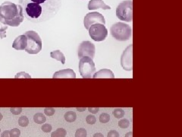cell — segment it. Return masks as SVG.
Segmentation results:
<instances>
[{"instance_id": "cell-1", "label": "cell", "mask_w": 182, "mask_h": 137, "mask_svg": "<svg viewBox=\"0 0 182 137\" xmlns=\"http://www.w3.org/2000/svg\"><path fill=\"white\" fill-rule=\"evenodd\" d=\"M24 16L32 23L45 22L52 18L62 6V0H18Z\"/></svg>"}, {"instance_id": "cell-2", "label": "cell", "mask_w": 182, "mask_h": 137, "mask_svg": "<svg viewBox=\"0 0 182 137\" xmlns=\"http://www.w3.org/2000/svg\"><path fill=\"white\" fill-rule=\"evenodd\" d=\"M23 9L20 5L4 2L0 6V21L8 26L18 27L24 21Z\"/></svg>"}, {"instance_id": "cell-3", "label": "cell", "mask_w": 182, "mask_h": 137, "mask_svg": "<svg viewBox=\"0 0 182 137\" xmlns=\"http://www.w3.org/2000/svg\"><path fill=\"white\" fill-rule=\"evenodd\" d=\"M110 33L117 41H126L131 38L132 29L125 23L117 22L111 27Z\"/></svg>"}, {"instance_id": "cell-4", "label": "cell", "mask_w": 182, "mask_h": 137, "mask_svg": "<svg viewBox=\"0 0 182 137\" xmlns=\"http://www.w3.org/2000/svg\"><path fill=\"white\" fill-rule=\"evenodd\" d=\"M24 35L27 38V44L24 51L30 54L39 53L43 47V42L39 35L34 31H27Z\"/></svg>"}, {"instance_id": "cell-5", "label": "cell", "mask_w": 182, "mask_h": 137, "mask_svg": "<svg viewBox=\"0 0 182 137\" xmlns=\"http://www.w3.org/2000/svg\"><path fill=\"white\" fill-rule=\"evenodd\" d=\"M116 16L119 20L131 22L133 20V2L131 0L122 2L116 9Z\"/></svg>"}, {"instance_id": "cell-6", "label": "cell", "mask_w": 182, "mask_h": 137, "mask_svg": "<svg viewBox=\"0 0 182 137\" xmlns=\"http://www.w3.org/2000/svg\"><path fill=\"white\" fill-rule=\"evenodd\" d=\"M79 71L84 78H90L96 73L95 63L88 56H83L79 62Z\"/></svg>"}, {"instance_id": "cell-7", "label": "cell", "mask_w": 182, "mask_h": 137, "mask_svg": "<svg viewBox=\"0 0 182 137\" xmlns=\"http://www.w3.org/2000/svg\"><path fill=\"white\" fill-rule=\"evenodd\" d=\"M88 31L90 38L97 42L105 41L108 36V30L102 24H93L89 28Z\"/></svg>"}, {"instance_id": "cell-8", "label": "cell", "mask_w": 182, "mask_h": 137, "mask_svg": "<svg viewBox=\"0 0 182 137\" xmlns=\"http://www.w3.org/2000/svg\"><path fill=\"white\" fill-rule=\"evenodd\" d=\"M94 24H102L104 25L105 24V18L101 13L93 11L87 13L85 15L84 19V25L86 29L88 30L89 28Z\"/></svg>"}, {"instance_id": "cell-9", "label": "cell", "mask_w": 182, "mask_h": 137, "mask_svg": "<svg viewBox=\"0 0 182 137\" xmlns=\"http://www.w3.org/2000/svg\"><path fill=\"white\" fill-rule=\"evenodd\" d=\"M121 65L126 71L133 69V45L130 44L125 50L121 57Z\"/></svg>"}, {"instance_id": "cell-10", "label": "cell", "mask_w": 182, "mask_h": 137, "mask_svg": "<svg viewBox=\"0 0 182 137\" xmlns=\"http://www.w3.org/2000/svg\"><path fill=\"white\" fill-rule=\"evenodd\" d=\"M96 47L95 45L90 41H83L78 48V57L81 58L83 56H88L93 59L95 56Z\"/></svg>"}, {"instance_id": "cell-11", "label": "cell", "mask_w": 182, "mask_h": 137, "mask_svg": "<svg viewBox=\"0 0 182 137\" xmlns=\"http://www.w3.org/2000/svg\"><path fill=\"white\" fill-rule=\"evenodd\" d=\"M27 44V38L24 34L17 37L12 43V47L16 51H24Z\"/></svg>"}, {"instance_id": "cell-12", "label": "cell", "mask_w": 182, "mask_h": 137, "mask_svg": "<svg viewBox=\"0 0 182 137\" xmlns=\"http://www.w3.org/2000/svg\"><path fill=\"white\" fill-rule=\"evenodd\" d=\"M89 10H97L102 9L103 10H110L112 8L109 6H107L103 0H90L87 6Z\"/></svg>"}, {"instance_id": "cell-13", "label": "cell", "mask_w": 182, "mask_h": 137, "mask_svg": "<svg viewBox=\"0 0 182 137\" xmlns=\"http://www.w3.org/2000/svg\"><path fill=\"white\" fill-rule=\"evenodd\" d=\"M53 78H76V74L73 69L72 68H65V69L60 70V71H58L56 73H54Z\"/></svg>"}, {"instance_id": "cell-14", "label": "cell", "mask_w": 182, "mask_h": 137, "mask_svg": "<svg viewBox=\"0 0 182 137\" xmlns=\"http://www.w3.org/2000/svg\"><path fill=\"white\" fill-rule=\"evenodd\" d=\"M93 78H114L115 76L114 73L109 68H102L98 71L97 73H94L93 76Z\"/></svg>"}, {"instance_id": "cell-15", "label": "cell", "mask_w": 182, "mask_h": 137, "mask_svg": "<svg viewBox=\"0 0 182 137\" xmlns=\"http://www.w3.org/2000/svg\"><path fill=\"white\" fill-rule=\"evenodd\" d=\"M50 56L52 59L58 60V61H60L63 65L65 63V56H64L63 53H62V52L59 51V50L51 52Z\"/></svg>"}, {"instance_id": "cell-16", "label": "cell", "mask_w": 182, "mask_h": 137, "mask_svg": "<svg viewBox=\"0 0 182 137\" xmlns=\"http://www.w3.org/2000/svg\"><path fill=\"white\" fill-rule=\"evenodd\" d=\"M64 120L68 123H72V122L75 121L77 119V115L76 113L74 111H68L64 113Z\"/></svg>"}, {"instance_id": "cell-17", "label": "cell", "mask_w": 182, "mask_h": 137, "mask_svg": "<svg viewBox=\"0 0 182 137\" xmlns=\"http://www.w3.org/2000/svg\"><path fill=\"white\" fill-rule=\"evenodd\" d=\"M34 120L36 123H37V124H42V123H44L46 122V117L43 113H37L34 115Z\"/></svg>"}, {"instance_id": "cell-18", "label": "cell", "mask_w": 182, "mask_h": 137, "mask_svg": "<svg viewBox=\"0 0 182 137\" xmlns=\"http://www.w3.org/2000/svg\"><path fill=\"white\" fill-rule=\"evenodd\" d=\"M67 135V131L63 128H59L56 131L52 132L51 137H65Z\"/></svg>"}, {"instance_id": "cell-19", "label": "cell", "mask_w": 182, "mask_h": 137, "mask_svg": "<svg viewBox=\"0 0 182 137\" xmlns=\"http://www.w3.org/2000/svg\"><path fill=\"white\" fill-rule=\"evenodd\" d=\"M18 124L21 127H26L27 126V125L29 124V120L27 117L25 116H21V117L18 120Z\"/></svg>"}, {"instance_id": "cell-20", "label": "cell", "mask_w": 182, "mask_h": 137, "mask_svg": "<svg viewBox=\"0 0 182 137\" xmlns=\"http://www.w3.org/2000/svg\"><path fill=\"white\" fill-rule=\"evenodd\" d=\"M113 115L118 119L124 117L125 116V111L122 109V108H115L113 111Z\"/></svg>"}, {"instance_id": "cell-21", "label": "cell", "mask_w": 182, "mask_h": 137, "mask_svg": "<svg viewBox=\"0 0 182 137\" xmlns=\"http://www.w3.org/2000/svg\"><path fill=\"white\" fill-rule=\"evenodd\" d=\"M118 126H119V127H121L122 129H126V128L128 127L129 126H130V122H129V120L127 119L124 118V119H122V120H119Z\"/></svg>"}, {"instance_id": "cell-22", "label": "cell", "mask_w": 182, "mask_h": 137, "mask_svg": "<svg viewBox=\"0 0 182 137\" xmlns=\"http://www.w3.org/2000/svg\"><path fill=\"white\" fill-rule=\"evenodd\" d=\"M110 120V116L107 113H102L100 116V121L102 123H106Z\"/></svg>"}, {"instance_id": "cell-23", "label": "cell", "mask_w": 182, "mask_h": 137, "mask_svg": "<svg viewBox=\"0 0 182 137\" xmlns=\"http://www.w3.org/2000/svg\"><path fill=\"white\" fill-rule=\"evenodd\" d=\"M87 130L84 128H80L77 130L75 133V137H87Z\"/></svg>"}, {"instance_id": "cell-24", "label": "cell", "mask_w": 182, "mask_h": 137, "mask_svg": "<svg viewBox=\"0 0 182 137\" xmlns=\"http://www.w3.org/2000/svg\"><path fill=\"white\" fill-rule=\"evenodd\" d=\"M9 132L11 137H19L21 135V131L18 128L12 129V130H9Z\"/></svg>"}, {"instance_id": "cell-25", "label": "cell", "mask_w": 182, "mask_h": 137, "mask_svg": "<svg viewBox=\"0 0 182 137\" xmlns=\"http://www.w3.org/2000/svg\"><path fill=\"white\" fill-rule=\"evenodd\" d=\"M86 121H87V123L92 125L96 123V121H97V118H96V117L94 116V115H88V116L86 117Z\"/></svg>"}, {"instance_id": "cell-26", "label": "cell", "mask_w": 182, "mask_h": 137, "mask_svg": "<svg viewBox=\"0 0 182 137\" xmlns=\"http://www.w3.org/2000/svg\"><path fill=\"white\" fill-rule=\"evenodd\" d=\"M55 112H56V110L52 108H46L44 109V113L47 116H52Z\"/></svg>"}, {"instance_id": "cell-27", "label": "cell", "mask_w": 182, "mask_h": 137, "mask_svg": "<svg viewBox=\"0 0 182 137\" xmlns=\"http://www.w3.org/2000/svg\"><path fill=\"white\" fill-rule=\"evenodd\" d=\"M52 129V126H51L50 124H48V123H45V124L43 125L42 127H41V130H42L44 133H49V132H51Z\"/></svg>"}, {"instance_id": "cell-28", "label": "cell", "mask_w": 182, "mask_h": 137, "mask_svg": "<svg viewBox=\"0 0 182 137\" xmlns=\"http://www.w3.org/2000/svg\"><path fill=\"white\" fill-rule=\"evenodd\" d=\"M10 111L11 113L14 115H18L22 112V108H10Z\"/></svg>"}, {"instance_id": "cell-29", "label": "cell", "mask_w": 182, "mask_h": 137, "mask_svg": "<svg viewBox=\"0 0 182 137\" xmlns=\"http://www.w3.org/2000/svg\"><path fill=\"white\" fill-rule=\"evenodd\" d=\"M31 78V76H30L29 74L27 73H24V72H21V73H18L17 75L15 76V78Z\"/></svg>"}, {"instance_id": "cell-30", "label": "cell", "mask_w": 182, "mask_h": 137, "mask_svg": "<svg viewBox=\"0 0 182 137\" xmlns=\"http://www.w3.org/2000/svg\"><path fill=\"white\" fill-rule=\"evenodd\" d=\"M107 137H119V134L116 130H110L108 133Z\"/></svg>"}, {"instance_id": "cell-31", "label": "cell", "mask_w": 182, "mask_h": 137, "mask_svg": "<svg viewBox=\"0 0 182 137\" xmlns=\"http://www.w3.org/2000/svg\"><path fill=\"white\" fill-rule=\"evenodd\" d=\"M88 111L90 112L91 113H93V114H95V113H97L100 111V108H88Z\"/></svg>"}, {"instance_id": "cell-32", "label": "cell", "mask_w": 182, "mask_h": 137, "mask_svg": "<svg viewBox=\"0 0 182 137\" xmlns=\"http://www.w3.org/2000/svg\"><path fill=\"white\" fill-rule=\"evenodd\" d=\"M8 28H9V26L2 24V23L0 21V32H2V31H6V30L8 29Z\"/></svg>"}, {"instance_id": "cell-33", "label": "cell", "mask_w": 182, "mask_h": 137, "mask_svg": "<svg viewBox=\"0 0 182 137\" xmlns=\"http://www.w3.org/2000/svg\"><path fill=\"white\" fill-rule=\"evenodd\" d=\"M1 137H11V136H10L9 130H5V131L2 133Z\"/></svg>"}, {"instance_id": "cell-34", "label": "cell", "mask_w": 182, "mask_h": 137, "mask_svg": "<svg viewBox=\"0 0 182 137\" xmlns=\"http://www.w3.org/2000/svg\"><path fill=\"white\" fill-rule=\"evenodd\" d=\"M6 37V31H2V32H0V38L2 39L5 38Z\"/></svg>"}, {"instance_id": "cell-35", "label": "cell", "mask_w": 182, "mask_h": 137, "mask_svg": "<svg viewBox=\"0 0 182 137\" xmlns=\"http://www.w3.org/2000/svg\"><path fill=\"white\" fill-rule=\"evenodd\" d=\"M93 137H104V136L102 134V133H95V134L93 135Z\"/></svg>"}, {"instance_id": "cell-36", "label": "cell", "mask_w": 182, "mask_h": 137, "mask_svg": "<svg viewBox=\"0 0 182 137\" xmlns=\"http://www.w3.org/2000/svg\"><path fill=\"white\" fill-rule=\"evenodd\" d=\"M125 137H133V133L132 132H129V133H126Z\"/></svg>"}, {"instance_id": "cell-37", "label": "cell", "mask_w": 182, "mask_h": 137, "mask_svg": "<svg viewBox=\"0 0 182 137\" xmlns=\"http://www.w3.org/2000/svg\"><path fill=\"white\" fill-rule=\"evenodd\" d=\"M77 111H86V108H77Z\"/></svg>"}, {"instance_id": "cell-38", "label": "cell", "mask_w": 182, "mask_h": 137, "mask_svg": "<svg viewBox=\"0 0 182 137\" xmlns=\"http://www.w3.org/2000/svg\"><path fill=\"white\" fill-rule=\"evenodd\" d=\"M2 117H3L2 114V113H0V120H2Z\"/></svg>"}, {"instance_id": "cell-39", "label": "cell", "mask_w": 182, "mask_h": 137, "mask_svg": "<svg viewBox=\"0 0 182 137\" xmlns=\"http://www.w3.org/2000/svg\"><path fill=\"white\" fill-rule=\"evenodd\" d=\"M0 132H1V129H0Z\"/></svg>"}]
</instances>
